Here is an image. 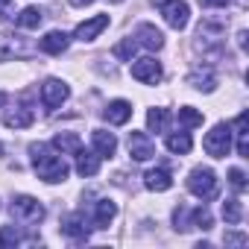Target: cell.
Instances as JSON below:
<instances>
[{"mask_svg":"<svg viewBox=\"0 0 249 249\" xmlns=\"http://www.w3.org/2000/svg\"><path fill=\"white\" fill-rule=\"evenodd\" d=\"M30 159H33V167H36L38 179H44V182H50V185L65 182L68 173H71L68 161H65V159L56 153V147H50V144H30Z\"/></svg>","mask_w":249,"mask_h":249,"instance_id":"6da1fadb","label":"cell"},{"mask_svg":"<svg viewBox=\"0 0 249 249\" xmlns=\"http://www.w3.org/2000/svg\"><path fill=\"white\" fill-rule=\"evenodd\" d=\"M217 185L220 182H217V173L211 167H194L191 176H188V191L194 196H199L202 202H208V199L217 196Z\"/></svg>","mask_w":249,"mask_h":249,"instance_id":"7a4b0ae2","label":"cell"},{"mask_svg":"<svg viewBox=\"0 0 249 249\" xmlns=\"http://www.w3.org/2000/svg\"><path fill=\"white\" fill-rule=\"evenodd\" d=\"M9 211H12L15 223H24V226H38L44 220V205L36 196H27V194L15 196L12 205H9Z\"/></svg>","mask_w":249,"mask_h":249,"instance_id":"3957f363","label":"cell"},{"mask_svg":"<svg viewBox=\"0 0 249 249\" xmlns=\"http://www.w3.org/2000/svg\"><path fill=\"white\" fill-rule=\"evenodd\" d=\"M202 147H205V153L211 159H226L231 153V126L229 123H217V126L205 135Z\"/></svg>","mask_w":249,"mask_h":249,"instance_id":"277c9868","label":"cell"},{"mask_svg":"<svg viewBox=\"0 0 249 249\" xmlns=\"http://www.w3.org/2000/svg\"><path fill=\"white\" fill-rule=\"evenodd\" d=\"M161 15L167 21V27L173 30H185L188 21H191V6L185 3V0H161Z\"/></svg>","mask_w":249,"mask_h":249,"instance_id":"5b68a950","label":"cell"},{"mask_svg":"<svg viewBox=\"0 0 249 249\" xmlns=\"http://www.w3.org/2000/svg\"><path fill=\"white\" fill-rule=\"evenodd\" d=\"M68 97H71V88H68L62 79H56V76L44 79V85H41V103H44L47 111H56Z\"/></svg>","mask_w":249,"mask_h":249,"instance_id":"8992f818","label":"cell"},{"mask_svg":"<svg viewBox=\"0 0 249 249\" xmlns=\"http://www.w3.org/2000/svg\"><path fill=\"white\" fill-rule=\"evenodd\" d=\"M161 76H164L161 62H156V59H150V56L132 62V79H138V82H144V85H156V82H161Z\"/></svg>","mask_w":249,"mask_h":249,"instance_id":"52a82bcc","label":"cell"},{"mask_svg":"<svg viewBox=\"0 0 249 249\" xmlns=\"http://www.w3.org/2000/svg\"><path fill=\"white\" fill-rule=\"evenodd\" d=\"M62 234H65V237H71V240H76V243L88 240L91 229H88V223H85V214H82V211L68 214V217L62 220Z\"/></svg>","mask_w":249,"mask_h":249,"instance_id":"ba28073f","label":"cell"},{"mask_svg":"<svg viewBox=\"0 0 249 249\" xmlns=\"http://www.w3.org/2000/svg\"><path fill=\"white\" fill-rule=\"evenodd\" d=\"M129 156L135 161H150L156 156V144L147 132H129Z\"/></svg>","mask_w":249,"mask_h":249,"instance_id":"9c48e42d","label":"cell"},{"mask_svg":"<svg viewBox=\"0 0 249 249\" xmlns=\"http://www.w3.org/2000/svg\"><path fill=\"white\" fill-rule=\"evenodd\" d=\"M103 117L111 123V126H123V123H129V117H132V103L129 100H111L106 106Z\"/></svg>","mask_w":249,"mask_h":249,"instance_id":"30bf717a","label":"cell"},{"mask_svg":"<svg viewBox=\"0 0 249 249\" xmlns=\"http://www.w3.org/2000/svg\"><path fill=\"white\" fill-rule=\"evenodd\" d=\"M33 123H36V111L27 106H15L3 114V126H9V129H27Z\"/></svg>","mask_w":249,"mask_h":249,"instance_id":"8fae6325","label":"cell"},{"mask_svg":"<svg viewBox=\"0 0 249 249\" xmlns=\"http://www.w3.org/2000/svg\"><path fill=\"white\" fill-rule=\"evenodd\" d=\"M106 27H108V15H94V18L82 21V24L76 27V33H73V36H76L79 41H94Z\"/></svg>","mask_w":249,"mask_h":249,"instance_id":"7c38bea8","label":"cell"},{"mask_svg":"<svg viewBox=\"0 0 249 249\" xmlns=\"http://www.w3.org/2000/svg\"><path fill=\"white\" fill-rule=\"evenodd\" d=\"M132 38H135L141 47H147V50H161V47H164V36H161V30H156L153 24H141Z\"/></svg>","mask_w":249,"mask_h":249,"instance_id":"4fadbf2b","label":"cell"},{"mask_svg":"<svg viewBox=\"0 0 249 249\" xmlns=\"http://www.w3.org/2000/svg\"><path fill=\"white\" fill-rule=\"evenodd\" d=\"M68 44H71V36L62 33V30H53V33H47V36L41 38L38 47H41L47 56H62V53L68 50Z\"/></svg>","mask_w":249,"mask_h":249,"instance_id":"5bb4252c","label":"cell"},{"mask_svg":"<svg viewBox=\"0 0 249 249\" xmlns=\"http://www.w3.org/2000/svg\"><path fill=\"white\" fill-rule=\"evenodd\" d=\"M188 85H194L196 91L211 94V91L217 88V73H214L211 68H194V71L188 73Z\"/></svg>","mask_w":249,"mask_h":249,"instance_id":"9a60e30c","label":"cell"},{"mask_svg":"<svg viewBox=\"0 0 249 249\" xmlns=\"http://www.w3.org/2000/svg\"><path fill=\"white\" fill-rule=\"evenodd\" d=\"M91 144H94V150H97L100 159H111L117 153V138L111 132H106V129H94L91 132Z\"/></svg>","mask_w":249,"mask_h":249,"instance_id":"2e32d148","label":"cell"},{"mask_svg":"<svg viewBox=\"0 0 249 249\" xmlns=\"http://www.w3.org/2000/svg\"><path fill=\"white\" fill-rule=\"evenodd\" d=\"M144 188H147V191H156V194L170 191V188H173V176H170V170H164V167L147 170V173H144Z\"/></svg>","mask_w":249,"mask_h":249,"instance_id":"e0dca14e","label":"cell"},{"mask_svg":"<svg viewBox=\"0 0 249 249\" xmlns=\"http://www.w3.org/2000/svg\"><path fill=\"white\" fill-rule=\"evenodd\" d=\"M30 47L24 44L21 36H0V62L15 59V56H27Z\"/></svg>","mask_w":249,"mask_h":249,"instance_id":"ac0fdd59","label":"cell"},{"mask_svg":"<svg viewBox=\"0 0 249 249\" xmlns=\"http://www.w3.org/2000/svg\"><path fill=\"white\" fill-rule=\"evenodd\" d=\"M73 156H76V173H79V176L88 179V176H97V173H100V156H97V153H88V150L79 147Z\"/></svg>","mask_w":249,"mask_h":249,"instance_id":"d6986e66","label":"cell"},{"mask_svg":"<svg viewBox=\"0 0 249 249\" xmlns=\"http://www.w3.org/2000/svg\"><path fill=\"white\" fill-rule=\"evenodd\" d=\"M114 214H117V205L111 199H97L94 202V229H108Z\"/></svg>","mask_w":249,"mask_h":249,"instance_id":"ffe728a7","label":"cell"},{"mask_svg":"<svg viewBox=\"0 0 249 249\" xmlns=\"http://www.w3.org/2000/svg\"><path fill=\"white\" fill-rule=\"evenodd\" d=\"M164 144H167V150H170L173 156H188V153H191V147H194V141H191V135H188V132H170Z\"/></svg>","mask_w":249,"mask_h":249,"instance_id":"44dd1931","label":"cell"},{"mask_svg":"<svg viewBox=\"0 0 249 249\" xmlns=\"http://www.w3.org/2000/svg\"><path fill=\"white\" fill-rule=\"evenodd\" d=\"M41 21H44V12H41L38 6H27V9L15 18V24H18L21 30H38Z\"/></svg>","mask_w":249,"mask_h":249,"instance_id":"7402d4cb","label":"cell"},{"mask_svg":"<svg viewBox=\"0 0 249 249\" xmlns=\"http://www.w3.org/2000/svg\"><path fill=\"white\" fill-rule=\"evenodd\" d=\"M167 123H170V111L167 108H150L147 111V126L153 129V132H164L167 129Z\"/></svg>","mask_w":249,"mask_h":249,"instance_id":"603a6c76","label":"cell"},{"mask_svg":"<svg viewBox=\"0 0 249 249\" xmlns=\"http://www.w3.org/2000/svg\"><path fill=\"white\" fill-rule=\"evenodd\" d=\"M53 147H56V150H59L62 156H65V153H71V156H73V153H76V150L82 147V141H79V138H76L73 132H59V135L53 138Z\"/></svg>","mask_w":249,"mask_h":249,"instance_id":"cb8c5ba5","label":"cell"},{"mask_svg":"<svg viewBox=\"0 0 249 249\" xmlns=\"http://www.w3.org/2000/svg\"><path fill=\"white\" fill-rule=\"evenodd\" d=\"M234 135H237V156L249 159V141H246V114H237L234 120Z\"/></svg>","mask_w":249,"mask_h":249,"instance_id":"d4e9b609","label":"cell"},{"mask_svg":"<svg viewBox=\"0 0 249 249\" xmlns=\"http://www.w3.org/2000/svg\"><path fill=\"white\" fill-rule=\"evenodd\" d=\"M223 220H226L229 226H237V223L243 220V202H240V199H226V202H223Z\"/></svg>","mask_w":249,"mask_h":249,"instance_id":"484cf974","label":"cell"},{"mask_svg":"<svg viewBox=\"0 0 249 249\" xmlns=\"http://www.w3.org/2000/svg\"><path fill=\"white\" fill-rule=\"evenodd\" d=\"M179 123L185 129H194V126H202V114L194 108V106H182L179 108Z\"/></svg>","mask_w":249,"mask_h":249,"instance_id":"4316f807","label":"cell"},{"mask_svg":"<svg viewBox=\"0 0 249 249\" xmlns=\"http://www.w3.org/2000/svg\"><path fill=\"white\" fill-rule=\"evenodd\" d=\"M135 50H138V41H135V38H123L120 44H114V59H120V62H132Z\"/></svg>","mask_w":249,"mask_h":249,"instance_id":"83f0119b","label":"cell"},{"mask_svg":"<svg viewBox=\"0 0 249 249\" xmlns=\"http://www.w3.org/2000/svg\"><path fill=\"white\" fill-rule=\"evenodd\" d=\"M211 223H214V217H211L208 208H191V226H196V229H211Z\"/></svg>","mask_w":249,"mask_h":249,"instance_id":"f1b7e54d","label":"cell"},{"mask_svg":"<svg viewBox=\"0 0 249 249\" xmlns=\"http://www.w3.org/2000/svg\"><path fill=\"white\" fill-rule=\"evenodd\" d=\"M173 223H176V229H179V231L194 229V226H191V208H185V205L173 208Z\"/></svg>","mask_w":249,"mask_h":249,"instance_id":"f546056e","label":"cell"},{"mask_svg":"<svg viewBox=\"0 0 249 249\" xmlns=\"http://www.w3.org/2000/svg\"><path fill=\"white\" fill-rule=\"evenodd\" d=\"M229 182H231L234 191H243V188H246V173H243L240 167H231V170H229Z\"/></svg>","mask_w":249,"mask_h":249,"instance_id":"4dcf8cb0","label":"cell"},{"mask_svg":"<svg viewBox=\"0 0 249 249\" xmlns=\"http://www.w3.org/2000/svg\"><path fill=\"white\" fill-rule=\"evenodd\" d=\"M231 0H199V6H205V9H217V6H229Z\"/></svg>","mask_w":249,"mask_h":249,"instance_id":"1f68e13d","label":"cell"},{"mask_svg":"<svg viewBox=\"0 0 249 249\" xmlns=\"http://www.w3.org/2000/svg\"><path fill=\"white\" fill-rule=\"evenodd\" d=\"M223 240H226V243H237V246H243V243H246V234H226Z\"/></svg>","mask_w":249,"mask_h":249,"instance_id":"d6a6232c","label":"cell"},{"mask_svg":"<svg viewBox=\"0 0 249 249\" xmlns=\"http://www.w3.org/2000/svg\"><path fill=\"white\" fill-rule=\"evenodd\" d=\"M91 3H94V0H71V6H79V9L82 6H91Z\"/></svg>","mask_w":249,"mask_h":249,"instance_id":"836d02e7","label":"cell"},{"mask_svg":"<svg viewBox=\"0 0 249 249\" xmlns=\"http://www.w3.org/2000/svg\"><path fill=\"white\" fill-rule=\"evenodd\" d=\"M237 44H240V50H246V33H243V30L237 33Z\"/></svg>","mask_w":249,"mask_h":249,"instance_id":"e575fe53","label":"cell"},{"mask_svg":"<svg viewBox=\"0 0 249 249\" xmlns=\"http://www.w3.org/2000/svg\"><path fill=\"white\" fill-rule=\"evenodd\" d=\"M6 100H9V97H6L3 91H0V106H6Z\"/></svg>","mask_w":249,"mask_h":249,"instance_id":"d590c367","label":"cell"},{"mask_svg":"<svg viewBox=\"0 0 249 249\" xmlns=\"http://www.w3.org/2000/svg\"><path fill=\"white\" fill-rule=\"evenodd\" d=\"M6 3H12V0H0V6H6Z\"/></svg>","mask_w":249,"mask_h":249,"instance_id":"8d00e7d4","label":"cell"},{"mask_svg":"<svg viewBox=\"0 0 249 249\" xmlns=\"http://www.w3.org/2000/svg\"><path fill=\"white\" fill-rule=\"evenodd\" d=\"M0 249H3V234H0Z\"/></svg>","mask_w":249,"mask_h":249,"instance_id":"74e56055","label":"cell"},{"mask_svg":"<svg viewBox=\"0 0 249 249\" xmlns=\"http://www.w3.org/2000/svg\"><path fill=\"white\" fill-rule=\"evenodd\" d=\"M153 3H161V0H153Z\"/></svg>","mask_w":249,"mask_h":249,"instance_id":"f35d334b","label":"cell"},{"mask_svg":"<svg viewBox=\"0 0 249 249\" xmlns=\"http://www.w3.org/2000/svg\"><path fill=\"white\" fill-rule=\"evenodd\" d=\"M111 3H120V0H111Z\"/></svg>","mask_w":249,"mask_h":249,"instance_id":"ab89813d","label":"cell"}]
</instances>
